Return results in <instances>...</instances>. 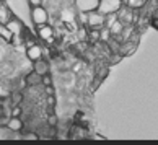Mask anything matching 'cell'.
Instances as JSON below:
<instances>
[{"instance_id": "1", "label": "cell", "mask_w": 158, "mask_h": 145, "mask_svg": "<svg viewBox=\"0 0 158 145\" xmlns=\"http://www.w3.org/2000/svg\"><path fill=\"white\" fill-rule=\"evenodd\" d=\"M122 0H98V7L96 10L103 15H114L118 13V10L122 7Z\"/></svg>"}, {"instance_id": "2", "label": "cell", "mask_w": 158, "mask_h": 145, "mask_svg": "<svg viewBox=\"0 0 158 145\" xmlns=\"http://www.w3.org/2000/svg\"><path fill=\"white\" fill-rule=\"evenodd\" d=\"M31 21L34 23V26L46 25V23L49 21L48 10H46L43 5H38V7H31Z\"/></svg>"}, {"instance_id": "3", "label": "cell", "mask_w": 158, "mask_h": 145, "mask_svg": "<svg viewBox=\"0 0 158 145\" xmlns=\"http://www.w3.org/2000/svg\"><path fill=\"white\" fill-rule=\"evenodd\" d=\"M86 25H88L90 28H101L104 26V21H106V15L99 13L98 10H91L86 13Z\"/></svg>"}, {"instance_id": "4", "label": "cell", "mask_w": 158, "mask_h": 145, "mask_svg": "<svg viewBox=\"0 0 158 145\" xmlns=\"http://www.w3.org/2000/svg\"><path fill=\"white\" fill-rule=\"evenodd\" d=\"M5 26L8 28L13 36H21L23 34V23H21V20L15 18V16H10L7 20V23H5Z\"/></svg>"}, {"instance_id": "5", "label": "cell", "mask_w": 158, "mask_h": 145, "mask_svg": "<svg viewBox=\"0 0 158 145\" xmlns=\"http://www.w3.org/2000/svg\"><path fill=\"white\" fill-rule=\"evenodd\" d=\"M118 18L122 25H129V23H132L134 21V13H132V8H129L127 5H122V7L118 10V13H116Z\"/></svg>"}, {"instance_id": "6", "label": "cell", "mask_w": 158, "mask_h": 145, "mask_svg": "<svg viewBox=\"0 0 158 145\" xmlns=\"http://www.w3.org/2000/svg\"><path fill=\"white\" fill-rule=\"evenodd\" d=\"M75 5L80 10V13H88L91 10H96L98 0H75Z\"/></svg>"}, {"instance_id": "7", "label": "cell", "mask_w": 158, "mask_h": 145, "mask_svg": "<svg viewBox=\"0 0 158 145\" xmlns=\"http://www.w3.org/2000/svg\"><path fill=\"white\" fill-rule=\"evenodd\" d=\"M26 57H28L31 62L41 59V57H43V48H41L39 44H34V43H33L31 46H28V49H26Z\"/></svg>"}, {"instance_id": "8", "label": "cell", "mask_w": 158, "mask_h": 145, "mask_svg": "<svg viewBox=\"0 0 158 145\" xmlns=\"http://www.w3.org/2000/svg\"><path fill=\"white\" fill-rule=\"evenodd\" d=\"M38 28V36L43 39V41H52V36H54V30H52L51 25H41V26H36Z\"/></svg>"}, {"instance_id": "9", "label": "cell", "mask_w": 158, "mask_h": 145, "mask_svg": "<svg viewBox=\"0 0 158 145\" xmlns=\"http://www.w3.org/2000/svg\"><path fill=\"white\" fill-rule=\"evenodd\" d=\"M33 72L36 73V75H46V73H49V64L46 62L43 57L41 59H38V60H34L33 62Z\"/></svg>"}, {"instance_id": "10", "label": "cell", "mask_w": 158, "mask_h": 145, "mask_svg": "<svg viewBox=\"0 0 158 145\" xmlns=\"http://www.w3.org/2000/svg\"><path fill=\"white\" fill-rule=\"evenodd\" d=\"M5 126H7L11 132H20L23 129V122L20 121V118H15V116H10V119L5 122Z\"/></svg>"}, {"instance_id": "11", "label": "cell", "mask_w": 158, "mask_h": 145, "mask_svg": "<svg viewBox=\"0 0 158 145\" xmlns=\"http://www.w3.org/2000/svg\"><path fill=\"white\" fill-rule=\"evenodd\" d=\"M108 26H109L108 30H109V33H111V36H116V34L119 36V34L122 33V30H124V25H122V23H121L118 18H114Z\"/></svg>"}, {"instance_id": "12", "label": "cell", "mask_w": 158, "mask_h": 145, "mask_svg": "<svg viewBox=\"0 0 158 145\" xmlns=\"http://www.w3.org/2000/svg\"><path fill=\"white\" fill-rule=\"evenodd\" d=\"M11 38H13V34H11L10 30L5 26V23H0V39L5 41V43H10Z\"/></svg>"}, {"instance_id": "13", "label": "cell", "mask_w": 158, "mask_h": 145, "mask_svg": "<svg viewBox=\"0 0 158 145\" xmlns=\"http://www.w3.org/2000/svg\"><path fill=\"white\" fill-rule=\"evenodd\" d=\"M122 3L127 5L129 8L132 10H137V8H142L145 3H147V0H122Z\"/></svg>"}, {"instance_id": "14", "label": "cell", "mask_w": 158, "mask_h": 145, "mask_svg": "<svg viewBox=\"0 0 158 145\" xmlns=\"http://www.w3.org/2000/svg\"><path fill=\"white\" fill-rule=\"evenodd\" d=\"M99 28H91V30L88 31V38H90V41L91 43H96V41H99Z\"/></svg>"}, {"instance_id": "15", "label": "cell", "mask_w": 158, "mask_h": 145, "mask_svg": "<svg viewBox=\"0 0 158 145\" xmlns=\"http://www.w3.org/2000/svg\"><path fill=\"white\" fill-rule=\"evenodd\" d=\"M10 18V11L7 7H0V23H7V20Z\"/></svg>"}, {"instance_id": "16", "label": "cell", "mask_w": 158, "mask_h": 145, "mask_svg": "<svg viewBox=\"0 0 158 145\" xmlns=\"http://www.w3.org/2000/svg\"><path fill=\"white\" fill-rule=\"evenodd\" d=\"M23 140H38V135L34 132H28V134L23 135Z\"/></svg>"}, {"instance_id": "17", "label": "cell", "mask_w": 158, "mask_h": 145, "mask_svg": "<svg viewBox=\"0 0 158 145\" xmlns=\"http://www.w3.org/2000/svg\"><path fill=\"white\" fill-rule=\"evenodd\" d=\"M41 82H43V85H44V86H46V85H51V83H52V80H51V77H49V73L41 75Z\"/></svg>"}, {"instance_id": "18", "label": "cell", "mask_w": 158, "mask_h": 145, "mask_svg": "<svg viewBox=\"0 0 158 145\" xmlns=\"http://www.w3.org/2000/svg\"><path fill=\"white\" fill-rule=\"evenodd\" d=\"M109 38H111V33H109V30H103L101 33H99V39H104V41H108Z\"/></svg>"}, {"instance_id": "19", "label": "cell", "mask_w": 158, "mask_h": 145, "mask_svg": "<svg viewBox=\"0 0 158 145\" xmlns=\"http://www.w3.org/2000/svg\"><path fill=\"white\" fill-rule=\"evenodd\" d=\"M20 114H21V108L18 106V104H15L13 109H11V116H15V118H20Z\"/></svg>"}, {"instance_id": "20", "label": "cell", "mask_w": 158, "mask_h": 145, "mask_svg": "<svg viewBox=\"0 0 158 145\" xmlns=\"http://www.w3.org/2000/svg\"><path fill=\"white\" fill-rule=\"evenodd\" d=\"M28 3L31 7H38V5H43V0H28Z\"/></svg>"}, {"instance_id": "21", "label": "cell", "mask_w": 158, "mask_h": 145, "mask_svg": "<svg viewBox=\"0 0 158 145\" xmlns=\"http://www.w3.org/2000/svg\"><path fill=\"white\" fill-rule=\"evenodd\" d=\"M11 96H13V104H18L21 101V95L20 93H15V95H11Z\"/></svg>"}, {"instance_id": "22", "label": "cell", "mask_w": 158, "mask_h": 145, "mask_svg": "<svg viewBox=\"0 0 158 145\" xmlns=\"http://www.w3.org/2000/svg\"><path fill=\"white\" fill-rule=\"evenodd\" d=\"M46 93H48V95H54V88H52V85H46Z\"/></svg>"}, {"instance_id": "23", "label": "cell", "mask_w": 158, "mask_h": 145, "mask_svg": "<svg viewBox=\"0 0 158 145\" xmlns=\"http://www.w3.org/2000/svg\"><path fill=\"white\" fill-rule=\"evenodd\" d=\"M49 124H52V126L56 124V116H52V118H49Z\"/></svg>"}]
</instances>
